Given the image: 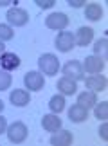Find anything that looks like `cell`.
I'll use <instances>...</instances> for the list:
<instances>
[{
    "label": "cell",
    "mask_w": 108,
    "mask_h": 146,
    "mask_svg": "<svg viewBox=\"0 0 108 146\" xmlns=\"http://www.w3.org/2000/svg\"><path fill=\"white\" fill-rule=\"evenodd\" d=\"M5 52V45H4V42H0V56H2Z\"/></svg>",
    "instance_id": "cell-29"
},
{
    "label": "cell",
    "mask_w": 108,
    "mask_h": 146,
    "mask_svg": "<svg viewBox=\"0 0 108 146\" xmlns=\"http://www.w3.org/2000/svg\"><path fill=\"white\" fill-rule=\"evenodd\" d=\"M58 90L63 94V96H72V94H76L78 90V85L74 80H69V78H61V80H58Z\"/></svg>",
    "instance_id": "cell-15"
},
{
    "label": "cell",
    "mask_w": 108,
    "mask_h": 146,
    "mask_svg": "<svg viewBox=\"0 0 108 146\" xmlns=\"http://www.w3.org/2000/svg\"><path fill=\"white\" fill-rule=\"evenodd\" d=\"M18 67H20V58L15 52H4L0 56V69L11 72V70L18 69Z\"/></svg>",
    "instance_id": "cell-10"
},
{
    "label": "cell",
    "mask_w": 108,
    "mask_h": 146,
    "mask_svg": "<svg viewBox=\"0 0 108 146\" xmlns=\"http://www.w3.org/2000/svg\"><path fill=\"white\" fill-rule=\"evenodd\" d=\"M61 119L56 114H45L42 117V126H43V130L45 132H50V133H54V132H58L60 128H61Z\"/></svg>",
    "instance_id": "cell-11"
},
{
    "label": "cell",
    "mask_w": 108,
    "mask_h": 146,
    "mask_svg": "<svg viewBox=\"0 0 108 146\" xmlns=\"http://www.w3.org/2000/svg\"><path fill=\"white\" fill-rule=\"evenodd\" d=\"M94 54L99 56V58H103V60H106V56H108V40H106V38H101V40L95 42Z\"/></svg>",
    "instance_id": "cell-20"
},
{
    "label": "cell",
    "mask_w": 108,
    "mask_h": 146,
    "mask_svg": "<svg viewBox=\"0 0 108 146\" xmlns=\"http://www.w3.org/2000/svg\"><path fill=\"white\" fill-rule=\"evenodd\" d=\"M15 36V31L13 27L7 25V24H0V42H7V40H13Z\"/></svg>",
    "instance_id": "cell-23"
},
{
    "label": "cell",
    "mask_w": 108,
    "mask_h": 146,
    "mask_svg": "<svg viewBox=\"0 0 108 146\" xmlns=\"http://www.w3.org/2000/svg\"><path fill=\"white\" fill-rule=\"evenodd\" d=\"M92 40H94V29L92 27H79L78 33L74 35V42L79 47H87Z\"/></svg>",
    "instance_id": "cell-9"
},
{
    "label": "cell",
    "mask_w": 108,
    "mask_h": 146,
    "mask_svg": "<svg viewBox=\"0 0 108 146\" xmlns=\"http://www.w3.org/2000/svg\"><path fill=\"white\" fill-rule=\"evenodd\" d=\"M72 143V133L69 130H60L52 133V137H50V144L54 146H69Z\"/></svg>",
    "instance_id": "cell-13"
},
{
    "label": "cell",
    "mask_w": 108,
    "mask_h": 146,
    "mask_svg": "<svg viewBox=\"0 0 108 146\" xmlns=\"http://www.w3.org/2000/svg\"><path fill=\"white\" fill-rule=\"evenodd\" d=\"M11 83H13V78H11V74L7 70L0 69V92L7 90V88L11 87Z\"/></svg>",
    "instance_id": "cell-22"
},
{
    "label": "cell",
    "mask_w": 108,
    "mask_h": 146,
    "mask_svg": "<svg viewBox=\"0 0 108 146\" xmlns=\"http://www.w3.org/2000/svg\"><path fill=\"white\" fill-rule=\"evenodd\" d=\"M38 7H42V9H49V7H52L56 0H34Z\"/></svg>",
    "instance_id": "cell-24"
},
{
    "label": "cell",
    "mask_w": 108,
    "mask_h": 146,
    "mask_svg": "<svg viewBox=\"0 0 108 146\" xmlns=\"http://www.w3.org/2000/svg\"><path fill=\"white\" fill-rule=\"evenodd\" d=\"M85 85H87L92 92L106 90V78L101 76V74H92L90 78H87V80H85Z\"/></svg>",
    "instance_id": "cell-12"
},
{
    "label": "cell",
    "mask_w": 108,
    "mask_h": 146,
    "mask_svg": "<svg viewBox=\"0 0 108 146\" xmlns=\"http://www.w3.org/2000/svg\"><path fill=\"white\" fill-rule=\"evenodd\" d=\"M2 110H4V101L0 99V112H2Z\"/></svg>",
    "instance_id": "cell-30"
},
{
    "label": "cell",
    "mask_w": 108,
    "mask_h": 146,
    "mask_svg": "<svg viewBox=\"0 0 108 146\" xmlns=\"http://www.w3.org/2000/svg\"><path fill=\"white\" fill-rule=\"evenodd\" d=\"M24 83H25V87L29 88V90L38 92V90H42V88H43L45 80H43V74H42V72H38V70H29V72L24 76Z\"/></svg>",
    "instance_id": "cell-4"
},
{
    "label": "cell",
    "mask_w": 108,
    "mask_h": 146,
    "mask_svg": "<svg viewBox=\"0 0 108 146\" xmlns=\"http://www.w3.org/2000/svg\"><path fill=\"white\" fill-rule=\"evenodd\" d=\"M94 106H95V108H94L95 117H97L99 121H106V117H108V101H101V103H95Z\"/></svg>",
    "instance_id": "cell-21"
},
{
    "label": "cell",
    "mask_w": 108,
    "mask_h": 146,
    "mask_svg": "<svg viewBox=\"0 0 108 146\" xmlns=\"http://www.w3.org/2000/svg\"><path fill=\"white\" fill-rule=\"evenodd\" d=\"M99 135H101V139H103V141H108V125H106V123H103V125H101Z\"/></svg>",
    "instance_id": "cell-25"
},
{
    "label": "cell",
    "mask_w": 108,
    "mask_h": 146,
    "mask_svg": "<svg viewBox=\"0 0 108 146\" xmlns=\"http://www.w3.org/2000/svg\"><path fill=\"white\" fill-rule=\"evenodd\" d=\"M88 117V110L83 108L81 105H72L69 108V119L72 123H81Z\"/></svg>",
    "instance_id": "cell-16"
},
{
    "label": "cell",
    "mask_w": 108,
    "mask_h": 146,
    "mask_svg": "<svg viewBox=\"0 0 108 146\" xmlns=\"http://www.w3.org/2000/svg\"><path fill=\"white\" fill-rule=\"evenodd\" d=\"M105 65H106V61L103 58H99V56H87L85 58V63H83V70H87L88 74H99L101 70L105 69Z\"/></svg>",
    "instance_id": "cell-8"
},
{
    "label": "cell",
    "mask_w": 108,
    "mask_h": 146,
    "mask_svg": "<svg viewBox=\"0 0 108 146\" xmlns=\"http://www.w3.org/2000/svg\"><path fill=\"white\" fill-rule=\"evenodd\" d=\"M5 132H7V139L11 143H15V144H20V143H24L27 139V126L22 121L11 123Z\"/></svg>",
    "instance_id": "cell-2"
},
{
    "label": "cell",
    "mask_w": 108,
    "mask_h": 146,
    "mask_svg": "<svg viewBox=\"0 0 108 146\" xmlns=\"http://www.w3.org/2000/svg\"><path fill=\"white\" fill-rule=\"evenodd\" d=\"M85 16H87L88 20H92V22H97V20H101V16H103V7H101L99 4L85 5Z\"/></svg>",
    "instance_id": "cell-18"
},
{
    "label": "cell",
    "mask_w": 108,
    "mask_h": 146,
    "mask_svg": "<svg viewBox=\"0 0 108 146\" xmlns=\"http://www.w3.org/2000/svg\"><path fill=\"white\" fill-rule=\"evenodd\" d=\"M38 67H40V70L43 72V74H47V76H56L58 74V70H60V60L56 58L54 54H42L40 56V60H38Z\"/></svg>",
    "instance_id": "cell-1"
},
{
    "label": "cell",
    "mask_w": 108,
    "mask_h": 146,
    "mask_svg": "<svg viewBox=\"0 0 108 146\" xmlns=\"http://www.w3.org/2000/svg\"><path fill=\"white\" fill-rule=\"evenodd\" d=\"M63 74H65V78L74 80V81L85 80L83 65L79 63V61H76V60H72V61H69V63H65V67H63Z\"/></svg>",
    "instance_id": "cell-6"
},
{
    "label": "cell",
    "mask_w": 108,
    "mask_h": 146,
    "mask_svg": "<svg viewBox=\"0 0 108 146\" xmlns=\"http://www.w3.org/2000/svg\"><path fill=\"white\" fill-rule=\"evenodd\" d=\"M45 25L52 31H63L67 25H69V16L65 13H50L47 18H45Z\"/></svg>",
    "instance_id": "cell-5"
},
{
    "label": "cell",
    "mask_w": 108,
    "mask_h": 146,
    "mask_svg": "<svg viewBox=\"0 0 108 146\" xmlns=\"http://www.w3.org/2000/svg\"><path fill=\"white\" fill-rule=\"evenodd\" d=\"M5 130H7V121H5V117L0 115V133H4Z\"/></svg>",
    "instance_id": "cell-27"
},
{
    "label": "cell",
    "mask_w": 108,
    "mask_h": 146,
    "mask_svg": "<svg viewBox=\"0 0 108 146\" xmlns=\"http://www.w3.org/2000/svg\"><path fill=\"white\" fill-rule=\"evenodd\" d=\"M9 101L15 106H25L31 101V96H29L27 90H20V88H18V90H13L9 94Z\"/></svg>",
    "instance_id": "cell-14"
},
{
    "label": "cell",
    "mask_w": 108,
    "mask_h": 146,
    "mask_svg": "<svg viewBox=\"0 0 108 146\" xmlns=\"http://www.w3.org/2000/svg\"><path fill=\"white\" fill-rule=\"evenodd\" d=\"M97 103V96H95V92L92 90H85L78 96V105H81L83 108H92V106Z\"/></svg>",
    "instance_id": "cell-17"
},
{
    "label": "cell",
    "mask_w": 108,
    "mask_h": 146,
    "mask_svg": "<svg viewBox=\"0 0 108 146\" xmlns=\"http://www.w3.org/2000/svg\"><path fill=\"white\" fill-rule=\"evenodd\" d=\"M5 18H7L9 25H13V27H22V25H25L27 22H29V15H27L25 9L11 7V9L7 11V15H5Z\"/></svg>",
    "instance_id": "cell-3"
},
{
    "label": "cell",
    "mask_w": 108,
    "mask_h": 146,
    "mask_svg": "<svg viewBox=\"0 0 108 146\" xmlns=\"http://www.w3.org/2000/svg\"><path fill=\"white\" fill-rule=\"evenodd\" d=\"M9 4H15V7H16V0H0V7H5Z\"/></svg>",
    "instance_id": "cell-28"
},
{
    "label": "cell",
    "mask_w": 108,
    "mask_h": 146,
    "mask_svg": "<svg viewBox=\"0 0 108 146\" xmlns=\"http://www.w3.org/2000/svg\"><path fill=\"white\" fill-rule=\"evenodd\" d=\"M69 5L70 7H83L85 0H69Z\"/></svg>",
    "instance_id": "cell-26"
},
{
    "label": "cell",
    "mask_w": 108,
    "mask_h": 146,
    "mask_svg": "<svg viewBox=\"0 0 108 146\" xmlns=\"http://www.w3.org/2000/svg\"><path fill=\"white\" fill-rule=\"evenodd\" d=\"M49 108H50L52 114H60V112H63V108H65V96H63V94H56V96L50 98Z\"/></svg>",
    "instance_id": "cell-19"
},
{
    "label": "cell",
    "mask_w": 108,
    "mask_h": 146,
    "mask_svg": "<svg viewBox=\"0 0 108 146\" xmlns=\"http://www.w3.org/2000/svg\"><path fill=\"white\" fill-rule=\"evenodd\" d=\"M76 47V42H74V35L69 31H61L58 36H56V49L60 52H69Z\"/></svg>",
    "instance_id": "cell-7"
}]
</instances>
